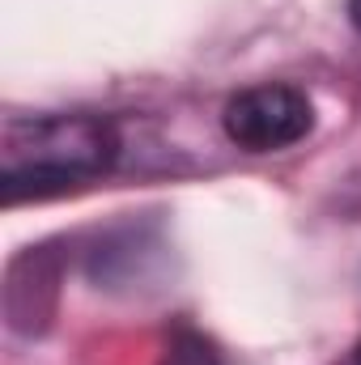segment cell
Returning a JSON list of instances; mask_svg holds the SVG:
<instances>
[{
	"label": "cell",
	"mask_w": 361,
	"mask_h": 365,
	"mask_svg": "<svg viewBox=\"0 0 361 365\" xmlns=\"http://www.w3.org/2000/svg\"><path fill=\"white\" fill-rule=\"evenodd\" d=\"M115 128L93 115L9 119L0 132V191L4 200L47 195L86 182L115 162Z\"/></svg>",
	"instance_id": "obj_1"
},
{
	"label": "cell",
	"mask_w": 361,
	"mask_h": 365,
	"mask_svg": "<svg viewBox=\"0 0 361 365\" xmlns=\"http://www.w3.org/2000/svg\"><path fill=\"white\" fill-rule=\"evenodd\" d=\"M315 123L310 98L293 86H251L225 106V136L251 153H276L298 145Z\"/></svg>",
	"instance_id": "obj_2"
},
{
	"label": "cell",
	"mask_w": 361,
	"mask_h": 365,
	"mask_svg": "<svg viewBox=\"0 0 361 365\" xmlns=\"http://www.w3.org/2000/svg\"><path fill=\"white\" fill-rule=\"evenodd\" d=\"M162 365H217V357H213V349H208L200 336L179 331V336L171 340V349H166Z\"/></svg>",
	"instance_id": "obj_3"
},
{
	"label": "cell",
	"mask_w": 361,
	"mask_h": 365,
	"mask_svg": "<svg viewBox=\"0 0 361 365\" xmlns=\"http://www.w3.org/2000/svg\"><path fill=\"white\" fill-rule=\"evenodd\" d=\"M349 13H353V26L361 30V0H353V4H349Z\"/></svg>",
	"instance_id": "obj_4"
},
{
	"label": "cell",
	"mask_w": 361,
	"mask_h": 365,
	"mask_svg": "<svg viewBox=\"0 0 361 365\" xmlns=\"http://www.w3.org/2000/svg\"><path fill=\"white\" fill-rule=\"evenodd\" d=\"M357 365H361V349H357Z\"/></svg>",
	"instance_id": "obj_5"
}]
</instances>
